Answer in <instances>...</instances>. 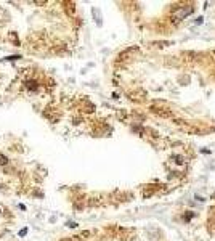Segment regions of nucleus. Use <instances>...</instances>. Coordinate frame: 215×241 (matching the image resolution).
I'll list each match as a JSON object with an SVG mask.
<instances>
[{"mask_svg": "<svg viewBox=\"0 0 215 241\" xmlns=\"http://www.w3.org/2000/svg\"><path fill=\"white\" fill-rule=\"evenodd\" d=\"M26 233H27V228H23V230H19V236H24Z\"/></svg>", "mask_w": 215, "mask_h": 241, "instance_id": "nucleus-3", "label": "nucleus"}, {"mask_svg": "<svg viewBox=\"0 0 215 241\" xmlns=\"http://www.w3.org/2000/svg\"><path fill=\"white\" fill-rule=\"evenodd\" d=\"M19 55H13V56H7L5 58V60H7V61H13V60H19Z\"/></svg>", "mask_w": 215, "mask_h": 241, "instance_id": "nucleus-2", "label": "nucleus"}, {"mask_svg": "<svg viewBox=\"0 0 215 241\" xmlns=\"http://www.w3.org/2000/svg\"><path fill=\"white\" fill-rule=\"evenodd\" d=\"M2 214H3V207H2V206H0V215H2Z\"/></svg>", "mask_w": 215, "mask_h": 241, "instance_id": "nucleus-4", "label": "nucleus"}, {"mask_svg": "<svg viewBox=\"0 0 215 241\" xmlns=\"http://www.w3.org/2000/svg\"><path fill=\"white\" fill-rule=\"evenodd\" d=\"M5 164H8V159H7V156L0 154V166H5Z\"/></svg>", "mask_w": 215, "mask_h": 241, "instance_id": "nucleus-1", "label": "nucleus"}]
</instances>
